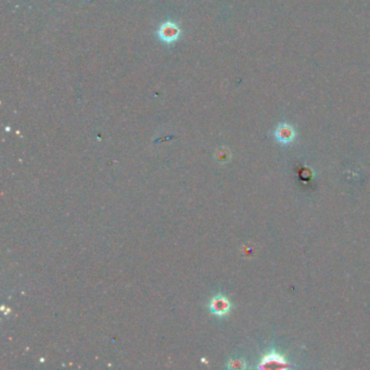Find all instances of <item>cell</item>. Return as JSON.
Returning <instances> with one entry per match:
<instances>
[{
  "label": "cell",
  "instance_id": "obj_6",
  "mask_svg": "<svg viewBox=\"0 0 370 370\" xmlns=\"http://www.w3.org/2000/svg\"><path fill=\"white\" fill-rule=\"evenodd\" d=\"M229 152L228 151H218L217 155H216V157H217V160L220 162V163H227V161L229 160Z\"/></svg>",
  "mask_w": 370,
  "mask_h": 370
},
{
  "label": "cell",
  "instance_id": "obj_2",
  "mask_svg": "<svg viewBox=\"0 0 370 370\" xmlns=\"http://www.w3.org/2000/svg\"><path fill=\"white\" fill-rule=\"evenodd\" d=\"M275 138L282 145H288L295 138V130L291 125L282 123L275 130Z\"/></svg>",
  "mask_w": 370,
  "mask_h": 370
},
{
  "label": "cell",
  "instance_id": "obj_3",
  "mask_svg": "<svg viewBox=\"0 0 370 370\" xmlns=\"http://www.w3.org/2000/svg\"><path fill=\"white\" fill-rule=\"evenodd\" d=\"M288 367L289 365L287 362L276 353H271V354L267 355L260 366L262 369H283Z\"/></svg>",
  "mask_w": 370,
  "mask_h": 370
},
{
  "label": "cell",
  "instance_id": "obj_4",
  "mask_svg": "<svg viewBox=\"0 0 370 370\" xmlns=\"http://www.w3.org/2000/svg\"><path fill=\"white\" fill-rule=\"evenodd\" d=\"M160 35L163 41L172 42L174 41V39H176V37H177L178 30H177V27L173 24H166L161 28Z\"/></svg>",
  "mask_w": 370,
  "mask_h": 370
},
{
  "label": "cell",
  "instance_id": "obj_1",
  "mask_svg": "<svg viewBox=\"0 0 370 370\" xmlns=\"http://www.w3.org/2000/svg\"><path fill=\"white\" fill-rule=\"evenodd\" d=\"M210 310L214 315L225 316L228 314L230 311V303H229L228 299L224 297L223 294H218V295H216L215 298H213L212 301H211Z\"/></svg>",
  "mask_w": 370,
  "mask_h": 370
},
{
  "label": "cell",
  "instance_id": "obj_5",
  "mask_svg": "<svg viewBox=\"0 0 370 370\" xmlns=\"http://www.w3.org/2000/svg\"><path fill=\"white\" fill-rule=\"evenodd\" d=\"M246 367L242 360H232L228 363V368L230 369H243Z\"/></svg>",
  "mask_w": 370,
  "mask_h": 370
}]
</instances>
